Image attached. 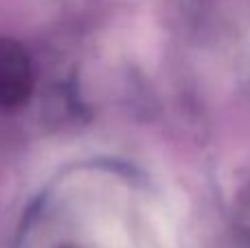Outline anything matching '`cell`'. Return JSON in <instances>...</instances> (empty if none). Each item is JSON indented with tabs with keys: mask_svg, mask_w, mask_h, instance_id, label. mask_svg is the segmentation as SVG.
<instances>
[{
	"mask_svg": "<svg viewBox=\"0 0 250 248\" xmlns=\"http://www.w3.org/2000/svg\"><path fill=\"white\" fill-rule=\"evenodd\" d=\"M33 90V62L13 40H0V110H13Z\"/></svg>",
	"mask_w": 250,
	"mask_h": 248,
	"instance_id": "cell-1",
	"label": "cell"
}]
</instances>
